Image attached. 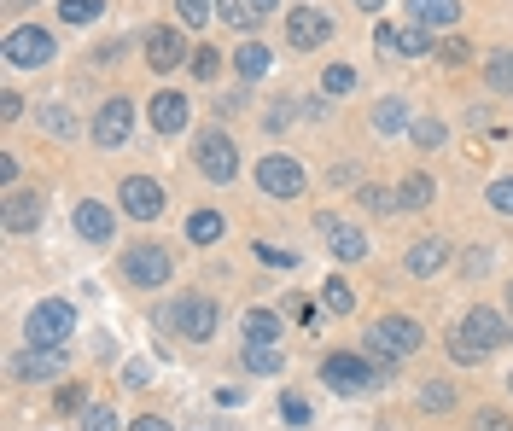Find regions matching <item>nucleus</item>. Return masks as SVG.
Listing matches in <instances>:
<instances>
[{
    "label": "nucleus",
    "mask_w": 513,
    "mask_h": 431,
    "mask_svg": "<svg viewBox=\"0 0 513 431\" xmlns=\"http://www.w3.org/2000/svg\"><path fill=\"white\" fill-rule=\"evenodd\" d=\"M245 367L269 379V373H280V367H286V356H280V344H245Z\"/></svg>",
    "instance_id": "393cba45"
},
{
    "label": "nucleus",
    "mask_w": 513,
    "mask_h": 431,
    "mask_svg": "<svg viewBox=\"0 0 513 431\" xmlns=\"http://www.w3.org/2000/svg\"><path fill=\"white\" fill-rule=\"evenodd\" d=\"M88 134H94V146H123V140L135 134V100H105L100 111H94Z\"/></svg>",
    "instance_id": "0eeeda50"
},
{
    "label": "nucleus",
    "mask_w": 513,
    "mask_h": 431,
    "mask_svg": "<svg viewBox=\"0 0 513 431\" xmlns=\"http://www.w3.org/2000/svg\"><path fill=\"white\" fill-rule=\"evenodd\" d=\"M438 59H444V65H467L473 53H467V41H444V47H438Z\"/></svg>",
    "instance_id": "c03bdc74"
},
{
    "label": "nucleus",
    "mask_w": 513,
    "mask_h": 431,
    "mask_svg": "<svg viewBox=\"0 0 513 431\" xmlns=\"http://www.w3.org/2000/svg\"><path fill=\"white\" fill-rule=\"evenodd\" d=\"M164 321H175V327H181V338L205 344V338H216V321H222V309H216V298L193 292V298H181V309H170Z\"/></svg>",
    "instance_id": "20e7f679"
},
{
    "label": "nucleus",
    "mask_w": 513,
    "mask_h": 431,
    "mask_svg": "<svg viewBox=\"0 0 513 431\" xmlns=\"http://www.w3.org/2000/svg\"><path fill=\"white\" fill-rule=\"evenodd\" d=\"M321 298H327V309H333V315H350V309H356L350 280H327V286H321Z\"/></svg>",
    "instance_id": "2f4dec72"
},
{
    "label": "nucleus",
    "mask_w": 513,
    "mask_h": 431,
    "mask_svg": "<svg viewBox=\"0 0 513 431\" xmlns=\"http://www.w3.org/2000/svg\"><path fill=\"white\" fill-rule=\"evenodd\" d=\"M508 303H513V286H508Z\"/></svg>",
    "instance_id": "5fc2aeb1"
},
{
    "label": "nucleus",
    "mask_w": 513,
    "mask_h": 431,
    "mask_svg": "<svg viewBox=\"0 0 513 431\" xmlns=\"http://www.w3.org/2000/svg\"><path fill=\"white\" fill-rule=\"evenodd\" d=\"M146 373H152L146 362H129V367H123V379H129V385H146Z\"/></svg>",
    "instance_id": "8fccbe9b"
},
{
    "label": "nucleus",
    "mask_w": 513,
    "mask_h": 431,
    "mask_svg": "<svg viewBox=\"0 0 513 431\" xmlns=\"http://www.w3.org/2000/svg\"><path fill=\"white\" fill-rule=\"evenodd\" d=\"M374 332L385 338V344H391V350H397V356H414V350L426 344V332H420V321H409V315H385V321H379Z\"/></svg>",
    "instance_id": "4468645a"
},
{
    "label": "nucleus",
    "mask_w": 513,
    "mask_h": 431,
    "mask_svg": "<svg viewBox=\"0 0 513 431\" xmlns=\"http://www.w3.org/2000/svg\"><path fill=\"white\" fill-rule=\"evenodd\" d=\"M315 233L333 245V257H339V263H362V257H368V233L350 228V222H339L333 210H321V216H315Z\"/></svg>",
    "instance_id": "1a4fd4ad"
},
{
    "label": "nucleus",
    "mask_w": 513,
    "mask_h": 431,
    "mask_svg": "<svg viewBox=\"0 0 513 431\" xmlns=\"http://www.w3.org/2000/svg\"><path fill=\"white\" fill-rule=\"evenodd\" d=\"M216 12H222V18H228V24H234V30H257V24H263V18H257V12H251V0H222V6H216Z\"/></svg>",
    "instance_id": "c756f323"
},
{
    "label": "nucleus",
    "mask_w": 513,
    "mask_h": 431,
    "mask_svg": "<svg viewBox=\"0 0 513 431\" xmlns=\"http://www.w3.org/2000/svg\"><path fill=\"white\" fill-rule=\"evenodd\" d=\"M362 362L374 367V379H379V385H391V379H397V362H403V356H397V350H391V344H385L379 332H368V344H362Z\"/></svg>",
    "instance_id": "aec40b11"
},
{
    "label": "nucleus",
    "mask_w": 513,
    "mask_h": 431,
    "mask_svg": "<svg viewBox=\"0 0 513 431\" xmlns=\"http://www.w3.org/2000/svg\"><path fill=\"white\" fill-rule=\"evenodd\" d=\"M181 59H193V53L181 47V30H152L146 35V65L152 70H175Z\"/></svg>",
    "instance_id": "2eb2a0df"
},
{
    "label": "nucleus",
    "mask_w": 513,
    "mask_h": 431,
    "mask_svg": "<svg viewBox=\"0 0 513 431\" xmlns=\"http://www.w3.org/2000/svg\"><path fill=\"white\" fill-rule=\"evenodd\" d=\"M444 263H449V239H420V245H409V257H403V268H409L414 280L438 274Z\"/></svg>",
    "instance_id": "f3484780"
},
{
    "label": "nucleus",
    "mask_w": 513,
    "mask_h": 431,
    "mask_svg": "<svg viewBox=\"0 0 513 431\" xmlns=\"http://www.w3.org/2000/svg\"><path fill=\"white\" fill-rule=\"evenodd\" d=\"M234 65H240V76H245V82H257V76L269 70V47H257V41H245L240 53H234Z\"/></svg>",
    "instance_id": "cd10ccee"
},
{
    "label": "nucleus",
    "mask_w": 513,
    "mask_h": 431,
    "mask_svg": "<svg viewBox=\"0 0 513 431\" xmlns=\"http://www.w3.org/2000/svg\"><path fill=\"white\" fill-rule=\"evenodd\" d=\"M53 53L59 47H53V35L41 30V24H18V30H6V41H0V59L18 65V70H41Z\"/></svg>",
    "instance_id": "f03ea898"
},
{
    "label": "nucleus",
    "mask_w": 513,
    "mask_h": 431,
    "mask_svg": "<svg viewBox=\"0 0 513 431\" xmlns=\"http://www.w3.org/2000/svg\"><path fill=\"white\" fill-rule=\"evenodd\" d=\"M251 12H257V18H263V12H274V0H251Z\"/></svg>",
    "instance_id": "603ef678"
},
{
    "label": "nucleus",
    "mask_w": 513,
    "mask_h": 431,
    "mask_svg": "<svg viewBox=\"0 0 513 431\" xmlns=\"http://www.w3.org/2000/svg\"><path fill=\"white\" fill-rule=\"evenodd\" d=\"M321 385H333V391H344V397H356V391H368V385H379V379H374V367L362 362V356L333 350V356L321 362Z\"/></svg>",
    "instance_id": "39448f33"
},
{
    "label": "nucleus",
    "mask_w": 513,
    "mask_h": 431,
    "mask_svg": "<svg viewBox=\"0 0 513 431\" xmlns=\"http://www.w3.org/2000/svg\"><path fill=\"white\" fill-rule=\"evenodd\" d=\"M123 274L135 280L140 292H158V286L175 274V257L164 251V245H135V251L123 257Z\"/></svg>",
    "instance_id": "7ed1b4c3"
},
{
    "label": "nucleus",
    "mask_w": 513,
    "mask_h": 431,
    "mask_svg": "<svg viewBox=\"0 0 513 431\" xmlns=\"http://www.w3.org/2000/svg\"><path fill=\"white\" fill-rule=\"evenodd\" d=\"M286 41L304 47V53H315L321 41H333V18L315 12V6H298V12H286Z\"/></svg>",
    "instance_id": "f8f14e48"
},
{
    "label": "nucleus",
    "mask_w": 513,
    "mask_h": 431,
    "mask_svg": "<svg viewBox=\"0 0 513 431\" xmlns=\"http://www.w3.org/2000/svg\"><path fill=\"white\" fill-rule=\"evenodd\" d=\"M286 420H292V426H304V420H309V402L304 397H286Z\"/></svg>",
    "instance_id": "a18cd8bd"
},
{
    "label": "nucleus",
    "mask_w": 513,
    "mask_h": 431,
    "mask_svg": "<svg viewBox=\"0 0 513 431\" xmlns=\"http://www.w3.org/2000/svg\"><path fill=\"white\" fill-rule=\"evenodd\" d=\"M490 210H496V216H513V181H496V187H490Z\"/></svg>",
    "instance_id": "a19ab883"
},
{
    "label": "nucleus",
    "mask_w": 513,
    "mask_h": 431,
    "mask_svg": "<svg viewBox=\"0 0 513 431\" xmlns=\"http://www.w3.org/2000/svg\"><path fill=\"white\" fill-rule=\"evenodd\" d=\"M484 76H490L496 94H513V53H496V59L484 65Z\"/></svg>",
    "instance_id": "473e14b6"
},
{
    "label": "nucleus",
    "mask_w": 513,
    "mask_h": 431,
    "mask_svg": "<svg viewBox=\"0 0 513 431\" xmlns=\"http://www.w3.org/2000/svg\"><path fill=\"white\" fill-rule=\"evenodd\" d=\"M473 431H513V420L502 408H479V414H473Z\"/></svg>",
    "instance_id": "58836bf2"
},
{
    "label": "nucleus",
    "mask_w": 513,
    "mask_h": 431,
    "mask_svg": "<svg viewBox=\"0 0 513 431\" xmlns=\"http://www.w3.org/2000/svg\"><path fill=\"white\" fill-rule=\"evenodd\" d=\"M76 233H82V239H94V245H105V239H111V210H105V204H76Z\"/></svg>",
    "instance_id": "412c9836"
},
{
    "label": "nucleus",
    "mask_w": 513,
    "mask_h": 431,
    "mask_svg": "<svg viewBox=\"0 0 513 431\" xmlns=\"http://www.w3.org/2000/svg\"><path fill=\"white\" fill-rule=\"evenodd\" d=\"M397 53H409V59H414V53H432V35L420 30V24H409V30H397Z\"/></svg>",
    "instance_id": "f704fd0d"
},
{
    "label": "nucleus",
    "mask_w": 513,
    "mask_h": 431,
    "mask_svg": "<svg viewBox=\"0 0 513 431\" xmlns=\"http://www.w3.org/2000/svg\"><path fill=\"white\" fill-rule=\"evenodd\" d=\"M59 408H65V414L70 408H82V385H65V391H59Z\"/></svg>",
    "instance_id": "49530a36"
},
{
    "label": "nucleus",
    "mask_w": 513,
    "mask_h": 431,
    "mask_svg": "<svg viewBox=\"0 0 513 431\" xmlns=\"http://www.w3.org/2000/svg\"><path fill=\"white\" fill-rule=\"evenodd\" d=\"M222 233H228V222H222L216 210H199V216L187 222V239H193V245H216Z\"/></svg>",
    "instance_id": "bb28decb"
},
{
    "label": "nucleus",
    "mask_w": 513,
    "mask_h": 431,
    "mask_svg": "<svg viewBox=\"0 0 513 431\" xmlns=\"http://www.w3.org/2000/svg\"><path fill=\"white\" fill-rule=\"evenodd\" d=\"M0 117H6V123H12V117H24V100H18V94H6V100H0Z\"/></svg>",
    "instance_id": "09e8293b"
},
{
    "label": "nucleus",
    "mask_w": 513,
    "mask_h": 431,
    "mask_svg": "<svg viewBox=\"0 0 513 431\" xmlns=\"http://www.w3.org/2000/svg\"><path fill=\"white\" fill-rule=\"evenodd\" d=\"M362 204H368V210H379V216H385V210H391V193H385V187H362Z\"/></svg>",
    "instance_id": "37998d69"
},
{
    "label": "nucleus",
    "mask_w": 513,
    "mask_h": 431,
    "mask_svg": "<svg viewBox=\"0 0 513 431\" xmlns=\"http://www.w3.org/2000/svg\"><path fill=\"white\" fill-rule=\"evenodd\" d=\"M374 41H379V53H397V30H391V24H379Z\"/></svg>",
    "instance_id": "de8ad7c7"
},
{
    "label": "nucleus",
    "mask_w": 513,
    "mask_h": 431,
    "mask_svg": "<svg viewBox=\"0 0 513 431\" xmlns=\"http://www.w3.org/2000/svg\"><path fill=\"white\" fill-rule=\"evenodd\" d=\"M455 332H461L467 344H479V350H496V344H508V338H513V327L496 315V309H484V303H479V309H467Z\"/></svg>",
    "instance_id": "9b49d317"
},
{
    "label": "nucleus",
    "mask_w": 513,
    "mask_h": 431,
    "mask_svg": "<svg viewBox=\"0 0 513 431\" xmlns=\"http://www.w3.org/2000/svg\"><path fill=\"white\" fill-rule=\"evenodd\" d=\"M414 146H444V123L420 117V123H414Z\"/></svg>",
    "instance_id": "ea45409f"
},
{
    "label": "nucleus",
    "mask_w": 513,
    "mask_h": 431,
    "mask_svg": "<svg viewBox=\"0 0 513 431\" xmlns=\"http://www.w3.org/2000/svg\"><path fill=\"white\" fill-rule=\"evenodd\" d=\"M280 338V315L274 309H251L245 315V344H274Z\"/></svg>",
    "instance_id": "5701e85b"
},
{
    "label": "nucleus",
    "mask_w": 513,
    "mask_h": 431,
    "mask_svg": "<svg viewBox=\"0 0 513 431\" xmlns=\"http://www.w3.org/2000/svg\"><path fill=\"white\" fill-rule=\"evenodd\" d=\"M187 65H193V76H199V82H216V76H222V53H216V47H199Z\"/></svg>",
    "instance_id": "72a5a7b5"
},
{
    "label": "nucleus",
    "mask_w": 513,
    "mask_h": 431,
    "mask_svg": "<svg viewBox=\"0 0 513 431\" xmlns=\"http://www.w3.org/2000/svg\"><path fill=\"white\" fill-rule=\"evenodd\" d=\"M135 431H170V420H158V414H140Z\"/></svg>",
    "instance_id": "3c124183"
},
{
    "label": "nucleus",
    "mask_w": 513,
    "mask_h": 431,
    "mask_svg": "<svg viewBox=\"0 0 513 431\" xmlns=\"http://www.w3.org/2000/svg\"><path fill=\"white\" fill-rule=\"evenodd\" d=\"M82 431H117V414L105 402H94V408H82Z\"/></svg>",
    "instance_id": "4c0bfd02"
},
{
    "label": "nucleus",
    "mask_w": 513,
    "mask_h": 431,
    "mask_svg": "<svg viewBox=\"0 0 513 431\" xmlns=\"http://www.w3.org/2000/svg\"><path fill=\"white\" fill-rule=\"evenodd\" d=\"M76 332V309L65 298H47L30 309V344L35 350H65V338Z\"/></svg>",
    "instance_id": "f257e3e1"
},
{
    "label": "nucleus",
    "mask_w": 513,
    "mask_h": 431,
    "mask_svg": "<svg viewBox=\"0 0 513 431\" xmlns=\"http://www.w3.org/2000/svg\"><path fill=\"white\" fill-rule=\"evenodd\" d=\"M432 193H438V187H432V175H409V181L397 187V204H403V210H426Z\"/></svg>",
    "instance_id": "b1692460"
},
{
    "label": "nucleus",
    "mask_w": 513,
    "mask_h": 431,
    "mask_svg": "<svg viewBox=\"0 0 513 431\" xmlns=\"http://www.w3.org/2000/svg\"><path fill=\"white\" fill-rule=\"evenodd\" d=\"M41 129L59 134V140H70V134L82 129V123H76V111H65V105H41Z\"/></svg>",
    "instance_id": "c85d7f7f"
},
{
    "label": "nucleus",
    "mask_w": 513,
    "mask_h": 431,
    "mask_svg": "<svg viewBox=\"0 0 513 431\" xmlns=\"http://www.w3.org/2000/svg\"><path fill=\"white\" fill-rule=\"evenodd\" d=\"M449 356H455V362H479L484 350H479V344H467V338L455 332V338H449Z\"/></svg>",
    "instance_id": "79ce46f5"
},
{
    "label": "nucleus",
    "mask_w": 513,
    "mask_h": 431,
    "mask_svg": "<svg viewBox=\"0 0 513 431\" xmlns=\"http://www.w3.org/2000/svg\"><path fill=\"white\" fill-rule=\"evenodd\" d=\"M117 199H123V210H129L135 222H158V216H164V187H158L152 175H129V181L117 187Z\"/></svg>",
    "instance_id": "9d476101"
},
{
    "label": "nucleus",
    "mask_w": 513,
    "mask_h": 431,
    "mask_svg": "<svg viewBox=\"0 0 513 431\" xmlns=\"http://www.w3.org/2000/svg\"><path fill=\"white\" fill-rule=\"evenodd\" d=\"M374 129L379 134H403V129H409V100H397V94H391V100H379L374 105Z\"/></svg>",
    "instance_id": "4be33fe9"
},
{
    "label": "nucleus",
    "mask_w": 513,
    "mask_h": 431,
    "mask_svg": "<svg viewBox=\"0 0 513 431\" xmlns=\"http://www.w3.org/2000/svg\"><path fill=\"white\" fill-rule=\"evenodd\" d=\"M420 408H426V414H449V408H455V385H449V379H426V385H420Z\"/></svg>",
    "instance_id": "a878e982"
},
{
    "label": "nucleus",
    "mask_w": 513,
    "mask_h": 431,
    "mask_svg": "<svg viewBox=\"0 0 513 431\" xmlns=\"http://www.w3.org/2000/svg\"><path fill=\"white\" fill-rule=\"evenodd\" d=\"M321 88H327V94H350V88H356V70H350V65H327Z\"/></svg>",
    "instance_id": "c9c22d12"
},
{
    "label": "nucleus",
    "mask_w": 513,
    "mask_h": 431,
    "mask_svg": "<svg viewBox=\"0 0 513 431\" xmlns=\"http://www.w3.org/2000/svg\"><path fill=\"white\" fill-rule=\"evenodd\" d=\"M105 12V0H59V18L65 24H94Z\"/></svg>",
    "instance_id": "7c9ffc66"
},
{
    "label": "nucleus",
    "mask_w": 513,
    "mask_h": 431,
    "mask_svg": "<svg viewBox=\"0 0 513 431\" xmlns=\"http://www.w3.org/2000/svg\"><path fill=\"white\" fill-rule=\"evenodd\" d=\"M199 175H205V181H216V187L240 175V152H234V140H228L222 129H210L205 140H199Z\"/></svg>",
    "instance_id": "423d86ee"
},
{
    "label": "nucleus",
    "mask_w": 513,
    "mask_h": 431,
    "mask_svg": "<svg viewBox=\"0 0 513 431\" xmlns=\"http://www.w3.org/2000/svg\"><path fill=\"white\" fill-rule=\"evenodd\" d=\"M356 6H362V12H379V6H385V0H356Z\"/></svg>",
    "instance_id": "864d4df0"
},
{
    "label": "nucleus",
    "mask_w": 513,
    "mask_h": 431,
    "mask_svg": "<svg viewBox=\"0 0 513 431\" xmlns=\"http://www.w3.org/2000/svg\"><path fill=\"white\" fill-rule=\"evenodd\" d=\"M41 216H47V199H41V193H6V210H0L6 233H30V228H41Z\"/></svg>",
    "instance_id": "ddd939ff"
},
{
    "label": "nucleus",
    "mask_w": 513,
    "mask_h": 431,
    "mask_svg": "<svg viewBox=\"0 0 513 431\" xmlns=\"http://www.w3.org/2000/svg\"><path fill=\"white\" fill-rule=\"evenodd\" d=\"M175 12H181V24H187V30L210 24V0H175Z\"/></svg>",
    "instance_id": "e433bc0d"
},
{
    "label": "nucleus",
    "mask_w": 513,
    "mask_h": 431,
    "mask_svg": "<svg viewBox=\"0 0 513 431\" xmlns=\"http://www.w3.org/2000/svg\"><path fill=\"white\" fill-rule=\"evenodd\" d=\"M187 117H193V105L181 100V94H158V100H152V129L158 134H181Z\"/></svg>",
    "instance_id": "6ab92c4d"
},
{
    "label": "nucleus",
    "mask_w": 513,
    "mask_h": 431,
    "mask_svg": "<svg viewBox=\"0 0 513 431\" xmlns=\"http://www.w3.org/2000/svg\"><path fill=\"white\" fill-rule=\"evenodd\" d=\"M409 18L420 30H449L461 24V0H409Z\"/></svg>",
    "instance_id": "dca6fc26"
},
{
    "label": "nucleus",
    "mask_w": 513,
    "mask_h": 431,
    "mask_svg": "<svg viewBox=\"0 0 513 431\" xmlns=\"http://www.w3.org/2000/svg\"><path fill=\"white\" fill-rule=\"evenodd\" d=\"M12 373H18V379H59V373H65V350H35L30 344V356H18Z\"/></svg>",
    "instance_id": "a211bd4d"
},
{
    "label": "nucleus",
    "mask_w": 513,
    "mask_h": 431,
    "mask_svg": "<svg viewBox=\"0 0 513 431\" xmlns=\"http://www.w3.org/2000/svg\"><path fill=\"white\" fill-rule=\"evenodd\" d=\"M508 385H513V379H508Z\"/></svg>",
    "instance_id": "6e6d98bb"
},
{
    "label": "nucleus",
    "mask_w": 513,
    "mask_h": 431,
    "mask_svg": "<svg viewBox=\"0 0 513 431\" xmlns=\"http://www.w3.org/2000/svg\"><path fill=\"white\" fill-rule=\"evenodd\" d=\"M257 187H263L269 199H298V193H304V169L292 164L286 152H269V158L257 164Z\"/></svg>",
    "instance_id": "6e6552de"
}]
</instances>
